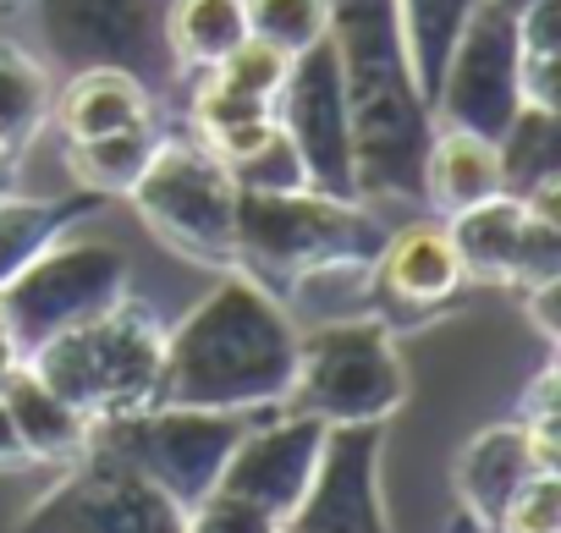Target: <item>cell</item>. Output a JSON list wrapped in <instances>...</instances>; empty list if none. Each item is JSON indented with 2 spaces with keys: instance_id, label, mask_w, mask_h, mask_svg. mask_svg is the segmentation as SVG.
Instances as JSON below:
<instances>
[{
  "instance_id": "6da1fadb",
  "label": "cell",
  "mask_w": 561,
  "mask_h": 533,
  "mask_svg": "<svg viewBox=\"0 0 561 533\" xmlns=\"http://www.w3.org/2000/svg\"><path fill=\"white\" fill-rule=\"evenodd\" d=\"M298 369V325L242 270H220L171 331L160 352L154 402L204 413H275Z\"/></svg>"
},
{
  "instance_id": "7a4b0ae2",
  "label": "cell",
  "mask_w": 561,
  "mask_h": 533,
  "mask_svg": "<svg viewBox=\"0 0 561 533\" xmlns=\"http://www.w3.org/2000/svg\"><path fill=\"white\" fill-rule=\"evenodd\" d=\"M331 45L353 127L364 204H424V149L435 132L391 0H331Z\"/></svg>"
},
{
  "instance_id": "3957f363",
  "label": "cell",
  "mask_w": 561,
  "mask_h": 533,
  "mask_svg": "<svg viewBox=\"0 0 561 533\" xmlns=\"http://www.w3.org/2000/svg\"><path fill=\"white\" fill-rule=\"evenodd\" d=\"M386 242V220L364 198H331L320 187L237 193V264L270 298H287L304 276L331 264H369Z\"/></svg>"
},
{
  "instance_id": "277c9868",
  "label": "cell",
  "mask_w": 561,
  "mask_h": 533,
  "mask_svg": "<svg viewBox=\"0 0 561 533\" xmlns=\"http://www.w3.org/2000/svg\"><path fill=\"white\" fill-rule=\"evenodd\" d=\"M160 352H165V325L154 320V309L138 298H116L111 309L39 341L23 363L56 396H67L89 424H100L154 402Z\"/></svg>"
},
{
  "instance_id": "5b68a950",
  "label": "cell",
  "mask_w": 561,
  "mask_h": 533,
  "mask_svg": "<svg viewBox=\"0 0 561 533\" xmlns=\"http://www.w3.org/2000/svg\"><path fill=\"white\" fill-rule=\"evenodd\" d=\"M408 402V369L397 336L375 314H347L298 331V369L287 385V413L342 424H386Z\"/></svg>"
},
{
  "instance_id": "8992f818",
  "label": "cell",
  "mask_w": 561,
  "mask_h": 533,
  "mask_svg": "<svg viewBox=\"0 0 561 533\" xmlns=\"http://www.w3.org/2000/svg\"><path fill=\"white\" fill-rule=\"evenodd\" d=\"M127 204L187 264H204V270L237 264V182L226 160L198 138H160L138 182L127 187Z\"/></svg>"
},
{
  "instance_id": "52a82bcc",
  "label": "cell",
  "mask_w": 561,
  "mask_h": 533,
  "mask_svg": "<svg viewBox=\"0 0 561 533\" xmlns=\"http://www.w3.org/2000/svg\"><path fill=\"white\" fill-rule=\"evenodd\" d=\"M165 7L171 0H34L39 61L61 78L116 67L149 94L176 89L182 67L165 39Z\"/></svg>"
},
{
  "instance_id": "ba28073f",
  "label": "cell",
  "mask_w": 561,
  "mask_h": 533,
  "mask_svg": "<svg viewBox=\"0 0 561 533\" xmlns=\"http://www.w3.org/2000/svg\"><path fill=\"white\" fill-rule=\"evenodd\" d=\"M259 413H204V407H171V402H149L138 413H116L100 418L89 429V445H105L111 456H122L127 467H138L149 484H160L182 511L198 506L231 445L248 434Z\"/></svg>"
},
{
  "instance_id": "9c48e42d",
  "label": "cell",
  "mask_w": 561,
  "mask_h": 533,
  "mask_svg": "<svg viewBox=\"0 0 561 533\" xmlns=\"http://www.w3.org/2000/svg\"><path fill=\"white\" fill-rule=\"evenodd\" d=\"M116 298H127V253L100 236H72V231L0 287V309H7V325L23 358L56 331L111 309Z\"/></svg>"
},
{
  "instance_id": "30bf717a",
  "label": "cell",
  "mask_w": 561,
  "mask_h": 533,
  "mask_svg": "<svg viewBox=\"0 0 561 533\" xmlns=\"http://www.w3.org/2000/svg\"><path fill=\"white\" fill-rule=\"evenodd\" d=\"M18 533H187V511L138 467L89 445L23 511Z\"/></svg>"
},
{
  "instance_id": "8fae6325",
  "label": "cell",
  "mask_w": 561,
  "mask_h": 533,
  "mask_svg": "<svg viewBox=\"0 0 561 533\" xmlns=\"http://www.w3.org/2000/svg\"><path fill=\"white\" fill-rule=\"evenodd\" d=\"M517 111H523L517 18L506 7H495V0H479L440 67L430 116H435V127H462V132H479L495 143Z\"/></svg>"
},
{
  "instance_id": "7c38bea8",
  "label": "cell",
  "mask_w": 561,
  "mask_h": 533,
  "mask_svg": "<svg viewBox=\"0 0 561 533\" xmlns=\"http://www.w3.org/2000/svg\"><path fill=\"white\" fill-rule=\"evenodd\" d=\"M446 236L462 258L468 281L479 287H545L561 281V215L523 204L517 193H495L446 215Z\"/></svg>"
},
{
  "instance_id": "4fadbf2b",
  "label": "cell",
  "mask_w": 561,
  "mask_h": 533,
  "mask_svg": "<svg viewBox=\"0 0 561 533\" xmlns=\"http://www.w3.org/2000/svg\"><path fill=\"white\" fill-rule=\"evenodd\" d=\"M468 270L446 236V220H408L386 225L380 253L369 258V314L402 336L440 314H451L468 292Z\"/></svg>"
},
{
  "instance_id": "5bb4252c",
  "label": "cell",
  "mask_w": 561,
  "mask_h": 533,
  "mask_svg": "<svg viewBox=\"0 0 561 533\" xmlns=\"http://www.w3.org/2000/svg\"><path fill=\"white\" fill-rule=\"evenodd\" d=\"M275 127L293 138L309 187L331 198H358L353 176V127H347V94H342V67L331 34L293 56L287 83L275 94Z\"/></svg>"
},
{
  "instance_id": "9a60e30c",
  "label": "cell",
  "mask_w": 561,
  "mask_h": 533,
  "mask_svg": "<svg viewBox=\"0 0 561 533\" xmlns=\"http://www.w3.org/2000/svg\"><path fill=\"white\" fill-rule=\"evenodd\" d=\"M380 456H386V424L325 429L320 462L287 528L293 533H397L380 495Z\"/></svg>"
},
{
  "instance_id": "2e32d148",
  "label": "cell",
  "mask_w": 561,
  "mask_h": 533,
  "mask_svg": "<svg viewBox=\"0 0 561 533\" xmlns=\"http://www.w3.org/2000/svg\"><path fill=\"white\" fill-rule=\"evenodd\" d=\"M320 445H325V424L320 418H304V413L280 407V418L248 424V434L231 445L215 489L259 506L275 522H287L293 506H298V495L309 489V473L320 462Z\"/></svg>"
},
{
  "instance_id": "e0dca14e",
  "label": "cell",
  "mask_w": 561,
  "mask_h": 533,
  "mask_svg": "<svg viewBox=\"0 0 561 533\" xmlns=\"http://www.w3.org/2000/svg\"><path fill=\"white\" fill-rule=\"evenodd\" d=\"M545 473L534 462V445H528V429L512 418V424H490L479 429L462 451H457V467H451V489H457V506L462 517L473 522V533H490L501 522V511L512 506V495Z\"/></svg>"
},
{
  "instance_id": "ac0fdd59",
  "label": "cell",
  "mask_w": 561,
  "mask_h": 533,
  "mask_svg": "<svg viewBox=\"0 0 561 533\" xmlns=\"http://www.w3.org/2000/svg\"><path fill=\"white\" fill-rule=\"evenodd\" d=\"M50 121L61 127V143H83V138H105L138 121H154V94L116 67H89L56 83V105Z\"/></svg>"
},
{
  "instance_id": "d6986e66",
  "label": "cell",
  "mask_w": 561,
  "mask_h": 533,
  "mask_svg": "<svg viewBox=\"0 0 561 533\" xmlns=\"http://www.w3.org/2000/svg\"><path fill=\"white\" fill-rule=\"evenodd\" d=\"M0 402H7V413H12V424H18V434H23L28 462L67 467L72 456L89 451V429H94V424H89L67 396H56L28 363H18L7 380H0Z\"/></svg>"
},
{
  "instance_id": "ffe728a7",
  "label": "cell",
  "mask_w": 561,
  "mask_h": 533,
  "mask_svg": "<svg viewBox=\"0 0 561 533\" xmlns=\"http://www.w3.org/2000/svg\"><path fill=\"white\" fill-rule=\"evenodd\" d=\"M495 193H506L495 143L479 132H462V127H435L430 149H424V204L446 220Z\"/></svg>"
},
{
  "instance_id": "44dd1931",
  "label": "cell",
  "mask_w": 561,
  "mask_h": 533,
  "mask_svg": "<svg viewBox=\"0 0 561 533\" xmlns=\"http://www.w3.org/2000/svg\"><path fill=\"white\" fill-rule=\"evenodd\" d=\"M100 193H67V198H23L0 193V287H7L23 264H34L50 242H61L83 215H94Z\"/></svg>"
},
{
  "instance_id": "7402d4cb",
  "label": "cell",
  "mask_w": 561,
  "mask_h": 533,
  "mask_svg": "<svg viewBox=\"0 0 561 533\" xmlns=\"http://www.w3.org/2000/svg\"><path fill=\"white\" fill-rule=\"evenodd\" d=\"M56 72L18 39H0V149L23 160L34 138L50 127Z\"/></svg>"
},
{
  "instance_id": "603a6c76",
  "label": "cell",
  "mask_w": 561,
  "mask_h": 533,
  "mask_svg": "<svg viewBox=\"0 0 561 533\" xmlns=\"http://www.w3.org/2000/svg\"><path fill=\"white\" fill-rule=\"evenodd\" d=\"M501 182L517 198H556L561 193V111L523 105L506 132L495 138Z\"/></svg>"
},
{
  "instance_id": "cb8c5ba5",
  "label": "cell",
  "mask_w": 561,
  "mask_h": 533,
  "mask_svg": "<svg viewBox=\"0 0 561 533\" xmlns=\"http://www.w3.org/2000/svg\"><path fill=\"white\" fill-rule=\"evenodd\" d=\"M165 39H171L182 78L209 72L220 56H231L248 39L242 0H171L165 7Z\"/></svg>"
},
{
  "instance_id": "d4e9b609",
  "label": "cell",
  "mask_w": 561,
  "mask_h": 533,
  "mask_svg": "<svg viewBox=\"0 0 561 533\" xmlns=\"http://www.w3.org/2000/svg\"><path fill=\"white\" fill-rule=\"evenodd\" d=\"M160 121H138V127H122V132H105V138H83V143H67V171L83 193H100V198H127V187L138 182V171L149 165L154 143H160Z\"/></svg>"
},
{
  "instance_id": "484cf974",
  "label": "cell",
  "mask_w": 561,
  "mask_h": 533,
  "mask_svg": "<svg viewBox=\"0 0 561 533\" xmlns=\"http://www.w3.org/2000/svg\"><path fill=\"white\" fill-rule=\"evenodd\" d=\"M391 7H397V28H402L413 78H419L424 100H435L440 67H446V56H451L457 34L468 28L479 0H391Z\"/></svg>"
},
{
  "instance_id": "4316f807",
  "label": "cell",
  "mask_w": 561,
  "mask_h": 533,
  "mask_svg": "<svg viewBox=\"0 0 561 533\" xmlns=\"http://www.w3.org/2000/svg\"><path fill=\"white\" fill-rule=\"evenodd\" d=\"M517 83L523 105L561 111V0H534L517 12Z\"/></svg>"
},
{
  "instance_id": "83f0119b",
  "label": "cell",
  "mask_w": 561,
  "mask_h": 533,
  "mask_svg": "<svg viewBox=\"0 0 561 533\" xmlns=\"http://www.w3.org/2000/svg\"><path fill=\"white\" fill-rule=\"evenodd\" d=\"M248 34L275 45L280 56H304L331 34V0H242Z\"/></svg>"
},
{
  "instance_id": "f1b7e54d",
  "label": "cell",
  "mask_w": 561,
  "mask_h": 533,
  "mask_svg": "<svg viewBox=\"0 0 561 533\" xmlns=\"http://www.w3.org/2000/svg\"><path fill=\"white\" fill-rule=\"evenodd\" d=\"M287 67H293V56H280L275 45H264V39L248 34L231 56H220L209 67V78L226 83V89H237V94H248V100H270L275 105L280 83H287Z\"/></svg>"
},
{
  "instance_id": "f546056e",
  "label": "cell",
  "mask_w": 561,
  "mask_h": 533,
  "mask_svg": "<svg viewBox=\"0 0 561 533\" xmlns=\"http://www.w3.org/2000/svg\"><path fill=\"white\" fill-rule=\"evenodd\" d=\"M226 171H231L237 193H293V187H309L304 160H298L293 138L280 132V127H270V138H264L259 149H248V154H242L237 165H226Z\"/></svg>"
},
{
  "instance_id": "4dcf8cb0",
  "label": "cell",
  "mask_w": 561,
  "mask_h": 533,
  "mask_svg": "<svg viewBox=\"0 0 561 533\" xmlns=\"http://www.w3.org/2000/svg\"><path fill=\"white\" fill-rule=\"evenodd\" d=\"M490 533H561V473H534Z\"/></svg>"
},
{
  "instance_id": "1f68e13d",
  "label": "cell",
  "mask_w": 561,
  "mask_h": 533,
  "mask_svg": "<svg viewBox=\"0 0 561 533\" xmlns=\"http://www.w3.org/2000/svg\"><path fill=\"white\" fill-rule=\"evenodd\" d=\"M270 528H280V522L226 489H209L198 506H187V533H270Z\"/></svg>"
},
{
  "instance_id": "d6a6232c",
  "label": "cell",
  "mask_w": 561,
  "mask_h": 533,
  "mask_svg": "<svg viewBox=\"0 0 561 533\" xmlns=\"http://www.w3.org/2000/svg\"><path fill=\"white\" fill-rule=\"evenodd\" d=\"M517 303H523V314L534 320V331L556 347V336H561V320H556V303H561V281H545V287H523L517 292Z\"/></svg>"
},
{
  "instance_id": "836d02e7",
  "label": "cell",
  "mask_w": 561,
  "mask_h": 533,
  "mask_svg": "<svg viewBox=\"0 0 561 533\" xmlns=\"http://www.w3.org/2000/svg\"><path fill=\"white\" fill-rule=\"evenodd\" d=\"M556 391H561V369H556V363H545V374H539V380H534V391L523 396L517 418H523V424H561V413H556Z\"/></svg>"
},
{
  "instance_id": "e575fe53",
  "label": "cell",
  "mask_w": 561,
  "mask_h": 533,
  "mask_svg": "<svg viewBox=\"0 0 561 533\" xmlns=\"http://www.w3.org/2000/svg\"><path fill=\"white\" fill-rule=\"evenodd\" d=\"M0 467H28V451H23V434H18L7 402H0Z\"/></svg>"
},
{
  "instance_id": "d590c367",
  "label": "cell",
  "mask_w": 561,
  "mask_h": 533,
  "mask_svg": "<svg viewBox=\"0 0 561 533\" xmlns=\"http://www.w3.org/2000/svg\"><path fill=\"white\" fill-rule=\"evenodd\" d=\"M23 363V352H18V341H12V325H7V309H0V380H7L12 369Z\"/></svg>"
},
{
  "instance_id": "8d00e7d4",
  "label": "cell",
  "mask_w": 561,
  "mask_h": 533,
  "mask_svg": "<svg viewBox=\"0 0 561 533\" xmlns=\"http://www.w3.org/2000/svg\"><path fill=\"white\" fill-rule=\"evenodd\" d=\"M495 7H506V12H512V18H517V12H523V7H534V0H495Z\"/></svg>"
},
{
  "instance_id": "74e56055",
  "label": "cell",
  "mask_w": 561,
  "mask_h": 533,
  "mask_svg": "<svg viewBox=\"0 0 561 533\" xmlns=\"http://www.w3.org/2000/svg\"><path fill=\"white\" fill-rule=\"evenodd\" d=\"M12 165H18V160H12L7 149H0V182H7V176H12Z\"/></svg>"
},
{
  "instance_id": "f35d334b",
  "label": "cell",
  "mask_w": 561,
  "mask_h": 533,
  "mask_svg": "<svg viewBox=\"0 0 561 533\" xmlns=\"http://www.w3.org/2000/svg\"><path fill=\"white\" fill-rule=\"evenodd\" d=\"M270 533H293V528H287V522H280V528H270Z\"/></svg>"
}]
</instances>
